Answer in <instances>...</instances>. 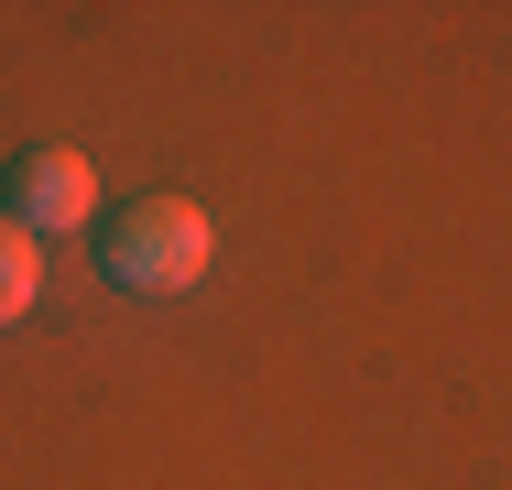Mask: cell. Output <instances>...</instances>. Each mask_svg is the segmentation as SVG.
I'll list each match as a JSON object with an SVG mask.
<instances>
[{
  "label": "cell",
  "mask_w": 512,
  "mask_h": 490,
  "mask_svg": "<svg viewBox=\"0 0 512 490\" xmlns=\"http://www.w3.org/2000/svg\"><path fill=\"white\" fill-rule=\"evenodd\" d=\"M99 262H109V284H131V294H186L218 262V229H207L197 196H131L99 229Z\"/></svg>",
  "instance_id": "cell-1"
},
{
  "label": "cell",
  "mask_w": 512,
  "mask_h": 490,
  "mask_svg": "<svg viewBox=\"0 0 512 490\" xmlns=\"http://www.w3.org/2000/svg\"><path fill=\"white\" fill-rule=\"evenodd\" d=\"M88 207H99V175H88V153H66V142H33L22 164H11V218L44 240V229H88Z\"/></svg>",
  "instance_id": "cell-2"
},
{
  "label": "cell",
  "mask_w": 512,
  "mask_h": 490,
  "mask_svg": "<svg viewBox=\"0 0 512 490\" xmlns=\"http://www.w3.org/2000/svg\"><path fill=\"white\" fill-rule=\"evenodd\" d=\"M33 305H44V240L0 207V327H22Z\"/></svg>",
  "instance_id": "cell-3"
}]
</instances>
